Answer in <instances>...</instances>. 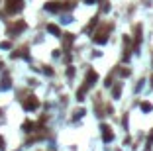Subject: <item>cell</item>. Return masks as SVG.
<instances>
[{"label": "cell", "mask_w": 153, "mask_h": 151, "mask_svg": "<svg viewBox=\"0 0 153 151\" xmlns=\"http://www.w3.org/2000/svg\"><path fill=\"white\" fill-rule=\"evenodd\" d=\"M39 108V100H37V96H27L26 100H24V110L26 112H33Z\"/></svg>", "instance_id": "6da1fadb"}, {"label": "cell", "mask_w": 153, "mask_h": 151, "mask_svg": "<svg viewBox=\"0 0 153 151\" xmlns=\"http://www.w3.org/2000/svg\"><path fill=\"white\" fill-rule=\"evenodd\" d=\"M24 8V2L22 0H8L6 2V12L8 14H16Z\"/></svg>", "instance_id": "7a4b0ae2"}, {"label": "cell", "mask_w": 153, "mask_h": 151, "mask_svg": "<svg viewBox=\"0 0 153 151\" xmlns=\"http://www.w3.org/2000/svg\"><path fill=\"white\" fill-rule=\"evenodd\" d=\"M100 130H102V139H104V141H106V143H110V141H112V139H114L112 128H110V126H102V128H100Z\"/></svg>", "instance_id": "3957f363"}, {"label": "cell", "mask_w": 153, "mask_h": 151, "mask_svg": "<svg viewBox=\"0 0 153 151\" xmlns=\"http://www.w3.org/2000/svg\"><path fill=\"white\" fill-rule=\"evenodd\" d=\"M106 41H108V28L106 30H100V32L94 35V43H98V45L100 43H106Z\"/></svg>", "instance_id": "277c9868"}, {"label": "cell", "mask_w": 153, "mask_h": 151, "mask_svg": "<svg viewBox=\"0 0 153 151\" xmlns=\"http://www.w3.org/2000/svg\"><path fill=\"white\" fill-rule=\"evenodd\" d=\"M96 80H98V75H96L94 71H88V75H87V83H85V85H87V86H92Z\"/></svg>", "instance_id": "5b68a950"}, {"label": "cell", "mask_w": 153, "mask_h": 151, "mask_svg": "<svg viewBox=\"0 0 153 151\" xmlns=\"http://www.w3.org/2000/svg\"><path fill=\"white\" fill-rule=\"evenodd\" d=\"M45 10H47V12H59V10H61V2H47Z\"/></svg>", "instance_id": "8992f818"}, {"label": "cell", "mask_w": 153, "mask_h": 151, "mask_svg": "<svg viewBox=\"0 0 153 151\" xmlns=\"http://www.w3.org/2000/svg\"><path fill=\"white\" fill-rule=\"evenodd\" d=\"M26 30V22H18V24H14L12 28H10V33H20Z\"/></svg>", "instance_id": "52a82bcc"}, {"label": "cell", "mask_w": 153, "mask_h": 151, "mask_svg": "<svg viewBox=\"0 0 153 151\" xmlns=\"http://www.w3.org/2000/svg\"><path fill=\"white\" fill-rule=\"evenodd\" d=\"M47 32L53 33V35H61V30L55 26V24H47Z\"/></svg>", "instance_id": "ba28073f"}, {"label": "cell", "mask_w": 153, "mask_h": 151, "mask_svg": "<svg viewBox=\"0 0 153 151\" xmlns=\"http://www.w3.org/2000/svg\"><path fill=\"white\" fill-rule=\"evenodd\" d=\"M87 88H88V86L85 85V86H82V88H80L79 92H77V100H80V102L85 100V94H87Z\"/></svg>", "instance_id": "9c48e42d"}, {"label": "cell", "mask_w": 153, "mask_h": 151, "mask_svg": "<svg viewBox=\"0 0 153 151\" xmlns=\"http://www.w3.org/2000/svg\"><path fill=\"white\" fill-rule=\"evenodd\" d=\"M22 128H24V131H33L35 124H33V122H24V126H22Z\"/></svg>", "instance_id": "30bf717a"}, {"label": "cell", "mask_w": 153, "mask_h": 151, "mask_svg": "<svg viewBox=\"0 0 153 151\" xmlns=\"http://www.w3.org/2000/svg\"><path fill=\"white\" fill-rule=\"evenodd\" d=\"M151 110H153V106L149 104V102H141V112H145L147 114V112H151Z\"/></svg>", "instance_id": "8fae6325"}, {"label": "cell", "mask_w": 153, "mask_h": 151, "mask_svg": "<svg viewBox=\"0 0 153 151\" xmlns=\"http://www.w3.org/2000/svg\"><path fill=\"white\" fill-rule=\"evenodd\" d=\"M0 88H2V90H8V88H10V79H8V77L2 80V86H0Z\"/></svg>", "instance_id": "7c38bea8"}, {"label": "cell", "mask_w": 153, "mask_h": 151, "mask_svg": "<svg viewBox=\"0 0 153 151\" xmlns=\"http://www.w3.org/2000/svg\"><path fill=\"white\" fill-rule=\"evenodd\" d=\"M112 94H114V98H120V94H122V88H120V86H116V88L112 90Z\"/></svg>", "instance_id": "4fadbf2b"}, {"label": "cell", "mask_w": 153, "mask_h": 151, "mask_svg": "<svg viewBox=\"0 0 153 151\" xmlns=\"http://www.w3.org/2000/svg\"><path fill=\"white\" fill-rule=\"evenodd\" d=\"M85 114H87V112H85V110H77V112H75V120L82 118V116H85Z\"/></svg>", "instance_id": "5bb4252c"}, {"label": "cell", "mask_w": 153, "mask_h": 151, "mask_svg": "<svg viewBox=\"0 0 153 151\" xmlns=\"http://www.w3.org/2000/svg\"><path fill=\"white\" fill-rule=\"evenodd\" d=\"M0 151H6V141H4L2 135H0Z\"/></svg>", "instance_id": "9a60e30c"}, {"label": "cell", "mask_w": 153, "mask_h": 151, "mask_svg": "<svg viewBox=\"0 0 153 151\" xmlns=\"http://www.w3.org/2000/svg\"><path fill=\"white\" fill-rule=\"evenodd\" d=\"M96 22H98V18H96V16H94L92 20H90V24H88V30H92V28L96 26Z\"/></svg>", "instance_id": "2e32d148"}, {"label": "cell", "mask_w": 153, "mask_h": 151, "mask_svg": "<svg viewBox=\"0 0 153 151\" xmlns=\"http://www.w3.org/2000/svg\"><path fill=\"white\" fill-rule=\"evenodd\" d=\"M0 47H2V49H10V41H2Z\"/></svg>", "instance_id": "e0dca14e"}, {"label": "cell", "mask_w": 153, "mask_h": 151, "mask_svg": "<svg viewBox=\"0 0 153 151\" xmlns=\"http://www.w3.org/2000/svg\"><path fill=\"white\" fill-rule=\"evenodd\" d=\"M67 75H69V77H73V75H75V67L69 65V69H67Z\"/></svg>", "instance_id": "ac0fdd59"}, {"label": "cell", "mask_w": 153, "mask_h": 151, "mask_svg": "<svg viewBox=\"0 0 153 151\" xmlns=\"http://www.w3.org/2000/svg\"><path fill=\"white\" fill-rule=\"evenodd\" d=\"M120 75H122V77H128V75H130V69H122Z\"/></svg>", "instance_id": "d6986e66"}, {"label": "cell", "mask_w": 153, "mask_h": 151, "mask_svg": "<svg viewBox=\"0 0 153 151\" xmlns=\"http://www.w3.org/2000/svg\"><path fill=\"white\" fill-rule=\"evenodd\" d=\"M151 141H153V131H151V135H149V139H147V145L151 143Z\"/></svg>", "instance_id": "ffe728a7"}, {"label": "cell", "mask_w": 153, "mask_h": 151, "mask_svg": "<svg viewBox=\"0 0 153 151\" xmlns=\"http://www.w3.org/2000/svg\"><path fill=\"white\" fill-rule=\"evenodd\" d=\"M85 2H87V4H94V2H96V0H85Z\"/></svg>", "instance_id": "44dd1931"}]
</instances>
